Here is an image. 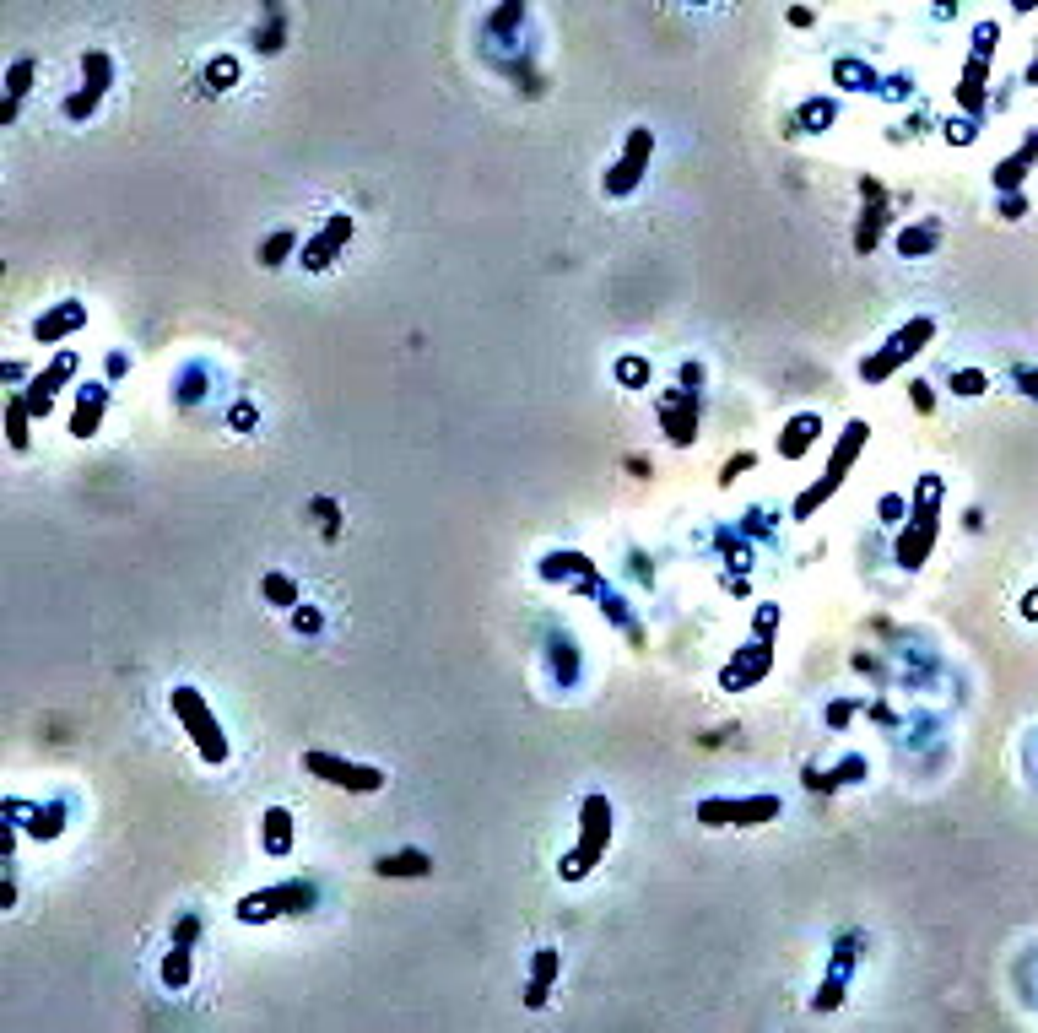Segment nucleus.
Instances as JSON below:
<instances>
[{"label": "nucleus", "instance_id": "obj_1", "mask_svg": "<svg viewBox=\"0 0 1038 1033\" xmlns=\"http://www.w3.org/2000/svg\"><path fill=\"white\" fill-rule=\"evenodd\" d=\"M606 850H611V801L601 796V790H590V796L579 801V833H574V844L557 855V877H563V882H584L606 860Z\"/></svg>", "mask_w": 1038, "mask_h": 1033}, {"label": "nucleus", "instance_id": "obj_2", "mask_svg": "<svg viewBox=\"0 0 1038 1033\" xmlns=\"http://www.w3.org/2000/svg\"><path fill=\"white\" fill-rule=\"evenodd\" d=\"M865 444H871V422H865V417H849L844 433H838V444H833V455H828V471H822L817 482H811L806 493L790 503V520H811V514H817L822 503H828L838 487H844V476L855 471V460L865 455Z\"/></svg>", "mask_w": 1038, "mask_h": 1033}, {"label": "nucleus", "instance_id": "obj_3", "mask_svg": "<svg viewBox=\"0 0 1038 1033\" xmlns=\"http://www.w3.org/2000/svg\"><path fill=\"white\" fill-rule=\"evenodd\" d=\"M941 476H925L920 487H914V498H909V531L898 536V547H893V558L898 568H925L930 563V552H936V536H941Z\"/></svg>", "mask_w": 1038, "mask_h": 1033}, {"label": "nucleus", "instance_id": "obj_4", "mask_svg": "<svg viewBox=\"0 0 1038 1033\" xmlns=\"http://www.w3.org/2000/svg\"><path fill=\"white\" fill-rule=\"evenodd\" d=\"M168 709H173V720L184 725V736L195 741V752H201V763L211 768H222L233 758V747H228V731H222V720L211 714V704L201 698V687H168Z\"/></svg>", "mask_w": 1038, "mask_h": 1033}, {"label": "nucleus", "instance_id": "obj_5", "mask_svg": "<svg viewBox=\"0 0 1038 1033\" xmlns=\"http://www.w3.org/2000/svg\"><path fill=\"white\" fill-rule=\"evenodd\" d=\"M314 904H319V887L303 882V877H287V882H276V887H260V893H244L233 915H238V925H271V920L309 915Z\"/></svg>", "mask_w": 1038, "mask_h": 1033}, {"label": "nucleus", "instance_id": "obj_6", "mask_svg": "<svg viewBox=\"0 0 1038 1033\" xmlns=\"http://www.w3.org/2000/svg\"><path fill=\"white\" fill-rule=\"evenodd\" d=\"M303 774H314L330 790H346V796H379L390 785V774L379 763H352V758H336V752H319V747L303 752Z\"/></svg>", "mask_w": 1038, "mask_h": 1033}, {"label": "nucleus", "instance_id": "obj_7", "mask_svg": "<svg viewBox=\"0 0 1038 1033\" xmlns=\"http://www.w3.org/2000/svg\"><path fill=\"white\" fill-rule=\"evenodd\" d=\"M692 817L703 828H763L784 817V801L779 796H709L692 806Z\"/></svg>", "mask_w": 1038, "mask_h": 1033}, {"label": "nucleus", "instance_id": "obj_8", "mask_svg": "<svg viewBox=\"0 0 1038 1033\" xmlns=\"http://www.w3.org/2000/svg\"><path fill=\"white\" fill-rule=\"evenodd\" d=\"M649 157H655V130H649V125H633L628 141H622V152L606 163L601 195H611V201H628L638 184H644V174H649Z\"/></svg>", "mask_w": 1038, "mask_h": 1033}, {"label": "nucleus", "instance_id": "obj_9", "mask_svg": "<svg viewBox=\"0 0 1038 1033\" xmlns=\"http://www.w3.org/2000/svg\"><path fill=\"white\" fill-rule=\"evenodd\" d=\"M930 341H936V320H930V314H914V320L903 325V330H898L893 341H887L882 352H871V357H865V363H860V379H865V384H882V379H893L898 368L909 363V357H920V352L930 347Z\"/></svg>", "mask_w": 1038, "mask_h": 1033}, {"label": "nucleus", "instance_id": "obj_10", "mask_svg": "<svg viewBox=\"0 0 1038 1033\" xmlns=\"http://www.w3.org/2000/svg\"><path fill=\"white\" fill-rule=\"evenodd\" d=\"M774 660H779V655H774V644H768V639H757V633H752V639L741 644V650L720 666V693H752L757 682H768Z\"/></svg>", "mask_w": 1038, "mask_h": 1033}, {"label": "nucleus", "instance_id": "obj_11", "mask_svg": "<svg viewBox=\"0 0 1038 1033\" xmlns=\"http://www.w3.org/2000/svg\"><path fill=\"white\" fill-rule=\"evenodd\" d=\"M109 87H114V60H109V49H87V55H82V87L65 98V119H76V125H82V119H92Z\"/></svg>", "mask_w": 1038, "mask_h": 1033}, {"label": "nucleus", "instance_id": "obj_12", "mask_svg": "<svg viewBox=\"0 0 1038 1033\" xmlns=\"http://www.w3.org/2000/svg\"><path fill=\"white\" fill-rule=\"evenodd\" d=\"M352 233H357V222L346 217V211H330V217H325V228H319L314 238H303L298 266H303V271H330V266L341 260V249L352 244Z\"/></svg>", "mask_w": 1038, "mask_h": 1033}, {"label": "nucleus", "instance_id": "obj_13", "mask_svg": "<svg viewBox=\"0 0 1038 1033\" xmlns=\"http://www.w3.org/2000/svg\"><path fill=\"white\" fill-rule=\"evenodd\" d=\"M76 368H82V357H76V352H60L49 368H38V374H33V384L22 390V401H28V412H33L38 422L55 412V395L76 379Z\"/></svg>", "mask_w": 1038, "mask_h": 1033}, {"label": "nucleus", "instance_id": "obj_14", "mask_svg": "<svg viewBox=\"0 0 1038 1033\" xmlns=\"http://www.w3.org/2000/svg\"><path fill=\"white\" fill-rule=\"evenodd\" d=\"M655 412H660L665 439H671L676 449L698 444V390H671V395H660Z\"/></svg>", "mask_w": 1038, "mask_h": 1033}, {"label": "nucleus", "instance_id": "obj_15", "mask_svg": "<svg viewBox=\"0 0 1038 1033\" xmlns=\"http://www.w3.org/2000/svg\"><path fill=\"white\" fill-rule=\"evenodd\" d=\"M103 412H109V379L76 384V401H71V422H65V433H71V439H98Z\"/></svg>", "mask_w": 1038, "mask_h": 1033}, {"label": "nucleus", "instance_id": "obj_16", "mask_svg": "<svg viewBox=\"0 0 1038 1033\" xmlns=\"http://www.w3.org/2000/svg\"><path fill=\"white\" fill-rule=\"evenodd\" d=\"M541 579L547 585H568V590H601V568H595L584 552H547L541 558Z\"/></svg>", "mask_w": 1038, "mask_h": 1033}, {"label": "nucleus", "instance_id": "obj_17", "mask_svg": "<svg viewBox=\"0 0 1038 1033\" xmlns=\"http://www.w3.org/2000/svg\"><path fill=\"white\" fill-rule=\"evenodd\" d=\"M82 325H87V303L60 298V303H49V309L33 320V341H38V347H60V341L76 336Z\"/></svg>", "mask_w": 1038, "mask_h": 1033}, {"label": "nucleus", "instance_id": "obj_18", "mask_svg": "<svg viewBox=\"0 0 1038 1033\" xmlns=\"http://www.w3.org/2000/svg\"><path fill=\"white\" fill-rule=\"evenodd\" d=\"M195 931H201V920L195 915H184L179 920V931H173V942H168V958H163V985L179 996V990H190V942H195Z\"/></svg>", "mask_w": 1038, "mask_h": 1033}, {"label": "nucleus", "instance_id": "obj_19", "mask_svg": "<svg viewBox=\"0 0 1038 1033\" xmlns=\"http://www.w3.org/2000/svg\"><path fill=\"white\" fill-rule=\"evenodd\" d=\"M557 979H563V952H557V947H536V958H530V979H525V1006H530V1012H541V1006L552 1001Z\"/></svg>", "mask_w": 1038, "mask_h": 1033}, {"label": "nucleus", "instance_id": "obj_20", "mask_svg": "<svg viewBox=\"0 0 1038 1033\" xmlns=\"http://www.w3.org/2000/svg\"><path fill=\"white\" fill-rule=\"evenodd\" d=\"M822 444V412H795L790 422L779 428V460H806L811 449Z\"/></svg>", "mask_w": 1038, "mask_h": 1033}, {"label": "nucleus", "instance_id": "obj_21", "mask_svg": "<svg viewBox=\"0 0 1038 1033\" xmlns=\"http://www.w3.org/2000/svg\"><path fill=\"white\" fill-rule=\"evenodd\" d=\"M260 855H271V860L292 855V812L287 806H265L260 812Z\"/></svg>", "mask_w": 1038, "mask_h": 1033}, {"label": "nucleus", "instance_id": "obj_22", "mask_svg": "<svg viewBox=\"0 0 1038 1033\" xmlns=\"http://www.w3.org/2000/svg\"><path fill=\"white\" fill-rule=\"evenodd\" d=\"M6 806H17V812L33 817V823H22V833H33V839H60V828H65V801H38V806H28V801L11 796Z\"/></svg>", "mask_w": 1038, "mask_h": 1033}, {"label": "nucleus", "instance_id": "obj_23", "mask_svg": "<svg viewBox=\"0 0 1038 1033\" xmlns=\"http://www.w3.org/2000/svg\"><path fill=\"white\" fill-rule=\"evenodd\" d=\"M1038 168V157L1022 147V152H1011V157H1001V163L990 168V184H995V195H1017L1022 184H1028V174Z\"/></svg>", "mask_w": 1038, "mask_h": 1033}, {"label": "nucleus", "instance_id": "obj_24", "mask_svg": "<svg viewBox=\"0 0 1038 1033\" xmlns=\"http://www.w3.org/2000/svg\"><path fill=\"white\" fill-rule=\"evenodd\" d=\"M833 87H844V92H882V76H876V65H865L860 55H838L833 60Z\"/></svg>", "mask_w": 1038, "mask_h": 1033}, {"label": "nucleus", "instance_id": "obj_25", "mask_svg": "<svg viewBox=\"0 0 1038 1033\" xmlns=\"http://www.w3.org/2000/svg\"><path fill=\"white\" fill-rule=\"evenodd\" d=\"M33 422H38V417L28 412V401H22V390H11V395H6V444L17 449V455H22V449H28V444H33Z\"/></svg>", "mask_w": 1038, "mask_h": 1033}, {"label": "nucleus", "instance_id": "obj_26", "mask_svg": "<svg viewBox=\"0 0 1038 1033\" xmlns=\"http://www.w3.org/2000/svg\"><path fill=\"white\" fill-rule=\"evenodd\" d=\"M374 871H379V877H428L433 855L428 850H395V855H379Z\"/></svg>", "mask_w": 1038, "mask_h": 1033}, {"label": "nucleus", "instance_id": "obj_27", "mask_svg": "<svg viewBox=\"0 0 1038 1033\" xmlns=\"http://www.w3.org/2000/svg\"><path fill=\"white\" fill-rule=\"evenodd\" d=\"M574 650H579V639H574L568 628H563V639L552 633V682L563 687V693L579 682V655H574Z\"/></svg>", "mask_w": 1038, "mask_h": 1033}, {"label": "nucleus", "instance_id": "obj_28", "mask_svg": "<svg viewBox=\"0 0 1038 1033\" xmlns=\"http://www.w3.org/2000/svg\"><path fill=\"white\" fill-rule=\"evenodd\" d=\"M28 92H33V60L22 55L6 71V109H0V125H11V119H17V109H22V98H28Z\"/></svg>", "mask_w": 1038, "mask_h": 1033}, {"label": "nucleus", "instance_id": "obj_29", "mask_svg": "<svg viewBox=\"0 0 1038 1033\" xmlns=\"http://www.w3.org/2000/svg\"><path fill=\"white\" fill-rule=\"evenodd\" d=\"M260 595L276 606V612H292V606H303V590L298 579H287L282 568H271V574H260Z\"/></svg>", "mask_w": 1038, "mask_h": 1033}, {"label": "nucleus", "instance_id": "obj_30", "mask_svg": "<svg viewBox=\"0 0 1038 1033\" xmlns=\"http://www.w3.org/2000/svg\"><path fill=\"white\" fill-rule=\"evenodd\" d=\"M298 249H303L298 228H276V233L260 244V266H265V271H276V266H287V260L298 255Z\"/></svg>", "mask_w": 1038, "mask_h": 1033}, {"label": "nucleus", "instance_id": "obj_31", "mask_svg": "<svg viewBox=\"0 0 1038 1033\" xmlns=\"http://www.w3.org/2000/svg\"><path fill=\"white\" fill-rule=\"evenodd\" d=\"M936 244H941V222H914V228L898 233V255H909V260L930 255Z\"/></svg>", "mask_w": 1038, "mask_h": 1033}, {"label": "nucleus", "instance_id": "obj_32", "mask_svg": "<svg viewBox=\"0 0 1038 1033\" xmlns=\"http://www.w3.org/2000/svg\"><path fill=\"white\" fill-rule=\"evenodd\" d=\"M838 119V98H806L801 103V114H795V125L806 130V136H822V130H828Z\"/></svg>", "mask_w": 1038, "mask_h": 1033}, {"label": "nucleus", "instance_id": "obj_33", "mask_svg": "<svg viewBox=\"0 0 1038 1033\" xmlns=\"http://www.w3.org/2000/svg\"><path fill=\"white\" fill-rule=\"evenodd\" d=\"M519 22H525V0H503V6L487 17V28H482V33H487V44H503V38H509V33L519 28Z\"/></svg>", "mask_w": 1038, "mask_h": 1033}, {"label": "nucleus", "instance_id": "obj_34", "mask_svg": "<svg viewBox=\"0 0 1038 1033\" xmlns=\"http://www.w3.org/2000/svg\"><path fill=\"white\" fill-rule=\"evenodd\" d=\"M947 384H952V395H963V401H974V395H984V390H990V374H984V368H952V374H947Z\"/></svg>", "mask_w": 1038, "mask_h": 1033}, {"label": "nucleus", "instance_id": "obj_35", "mask_svg": "<svg viewBox=\"0 0 1038 1033\" xmlns=\"http://www.w3.org/2000/svg\"><path fill=\"white\" fill-rule=\"evenodd\" d=\"M233 82H238V60L233 55H217L206 65V92H228Z\"/></svg>", "mask_w": 1038, "mask_h": 1033}, {"label": "nucleus", "instance_id": "obj_36", "mask_svg": "<svg viewBox=\"0 0 1038 1033\" xmlns=\"http://www.w3.org/2000/svg\"><path fill=\"white\" fill-rule=\"evenodd\" d=\"M876 514H882V525H903V520H909V498H903V493H887L882 503H876Z\"/></svg>", "mask_w": 1038, "mask_h": 1033}, {"label": "nucleus", "instance_id": "obj_37", "mask_svg": "<svg viewBox=\"0 0 1038 1033\" xmlns=\"http://www.w3.org/2000/svg\"><path fill=\"white\" fill-rule=\"evenodd\" d=\"M617 379L628 384V390H638V384H649V363H644V357H622V363H617Z\"/></svg>", "mask_w": 1038, "mask_h": 1033}, {"label": "nucleus", "instance_id": "obj_38", "mask_svg": "<svg viewBox=\"0 0 1038 1033\" xmlns=\"http://www.w3.org/2000/svg\"><path fill=\"white\" fill-rule=\"evenodd\" d=\"M947 141H952V147H974V141H979V119H947Z\"/></svg>", "mask_w": 1038, "mask_h": 1033}, {"label": "nucleus", "instance_id": "obj_39", "mask_svg": "<svg viewBox=\"0 0 1038 1033\" xmlns=\"http://www.w3.org/2000/svg\"><path fill=\"white\" fill-rule=\"evenodd\" d=\"M995 44H1001V22H979V28H974V55L990 60Z\"/></svg>", "mask_w": 1038, "mask_h": 1033}, {"label": "nucleus", "instance_id": "obj_40", "mask_svg": "<svg viewBox=\"0 0 1038 1033\" xmlns=\"http://www.w3.org/2000/svg\"><path fill=\"white\" fill-rule=\"evenodd\" d=\"M292 628H298V633H319V628H325L319 606H309V601H303V606H292Z\"/></svg>", "mask_w": 1038, "mask_h": 1033}, {"label": "nucleus", "instance_id": "obj_41", "mask_svg": "<svg viewBox=\"0 0 1038 1033\" xmlns=\"http://www.w3.org/2000/svg\"><path fill=\"white\" fill-rule=\"evenodd\" d=\"M779 622H784V612H779V606H757V617H752V633H757V639H768V633H774Z\"/></svg>", "mask_w": 1038, "mask_h": 1033}, {"label": "nucleus", "instance_id": "obj_42", "mask_svg": "<svg viewBox=\"0 0 1038 1033\" xmlns=\"http://www.w3.org/2000/svg\"><path fill=\"white\" fill-rule=\"evenodd\" d=\"M741 471H752V455H736V460H725V471H720V487H730Z\"/></svg>", "mask_w": 1038, "mask_h": 1033}, {"label": "nucleus", "instance_id": "obj_43", "mask_svg": "<svg viewBox=\"0 0 1038 1033\" xmlns=\"http://www.w3.org/2000/svg\"><path fill=\"white\" fill-rule=\"evenodd\" d=\"M909 390H914V406H920V412H930V406H936V395H930V384H925V379H914Z\"/></svg>", "mask_w": 1038, "mask_h": 1033}, {"label": "nucleus", "instance_id": "obj_44", "mask_svg": "<svg viewBox=\"0 0 1038 1033\" xmlns=\"http://www.w3.org/2000/svg\"><path fill=\"white\" fill-rule=\"evenodd\" d=\"M1001 211H1006V217H1011V222H1017V217H1022V211H1028V201H1022V195H1001Z\"/></svg>", "mask_w": 1038, "mask_h": 1033}, {"label": "nucleus", "instance_id": "obj_45", "mask_svg": "<svg viewBox=\"0 0 1038 1033\" xmlns=\"http://www.w3.org/2000/svg\"><path fill=\"white\" fill-rule=\"evenodd\" d=\"M1017 384H1022V395H1038V368H1022Z\"/></svg>", "mask_w": 1038, "mask_h": 1033}, {"label": "nucleus", "instance_id": "obj_46", "mask_svg": "<svg viewBox=\"0 0 1038 1033\" xmlns=\"http://www.w3.org/2000/svg\"><path fill=\"white\" fill-rule=\"evenodd\" d=\"M1022 617H1038V590H1028V601H1022Z\"/></svg>", "mask_w": 1038, "mask_h": 1033}, {"label": "nucleus", "instance_id": "obj_47", "mask_svg": "<svg viewBox=\"0 0 1038 1033\" xmlns=\"http://www.w3.org/2000/svg\"><path fill=\"white\" fill-rule=\"evenodd\" d=\"M1011 11H1022V17H1028V11H1038V0H1011Z\"/></svg>", "mask_w": 1038, "mask_h": 1033}, {"label": "nucleus", "instance_id": "obj_48", "mask_svg": "<svg viewBox=\"0 0 1038 1033\" xmlns=\"http://www.w3.org/2000/svg\"><path fill=\"white\" fill-rule=\"evenodd\" d=\"M957 11V0H936V17H952Z\"/></svg>", "mask_w": 1038, "mask_h": 1033}, {"label": "nucleus", "instance_id": "obj_49", "mask_svg": "<svg viewBox=\"0 0 1038 1033\" xmlns=\"http://www.w3.org/2000/svg\"><path fill=\"white\" fill-rule=\"evenodd\" d=\"M1022 147H1028V152L1038 157V130H1033V136H1028V141H1022Z\"/></svg>", "mask_w": 1038, "mask_h": 1033}, {"label": "nucleus", "instance_id": "obj_50", "mask_svg": "<svg viewBox=\"0 0 1038 1033\" xmlns=\"http://www.w3.org/2000/svg\"><path fill=\"white\" fill-rule=\"evenodd\" d=\"M692 6H703V0H692Z\"/></svg>", "mask_w": 1038, "mask_h": 1033}]
</instances>
